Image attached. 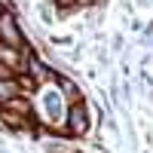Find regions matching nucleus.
Here are the masks:
<instances>
[{
  "mask_svg": "<svg viewBox=\"0 0 153 153\" xmlns=\"http://www.w3.org/2000/svg\"><path fill=\"white\" fill-rule=\"evenodd\" d=\"M0 40L9 49H22L25 46V37H22L19 25H16V19H12L9 12H0Z\"/></svg>",
  "mask_w": 153,
  "mask_h": 153,
  "instance_id": "nucleus-1",
  "label": "nucleus"
},
{
  "mask_svg": "<svg viewBox=\"0 0 153 153\" xmlns=\"http://www.w3.org/2000/svg\"><path fill=\"white\" fill-rule=\"evenodd\" d=\"M22 95V83H16L12 76H6V80H0V107L9 104L12 98H19Z\"/></svg>",
  "mask_w": 153,
  "mask_h": 153,
  "instance_id": "nucleus-2",
  "label": "nucleus"
},
{
  "mask_svg": "<svg viewBox=\"0 0 153 153\" xmlns=\"http://www.w3.org/2000/svg\"><path fill=\"white\" fill-rule=\"evenodd\" d=\"M71 132H74V135H83V132H86V113H83L80 104L71 107Z\"/></svg>",
  "mask_w": 153,
  "mask_h": 153,
  "instance_id": "nucleus-3",
  "label": "nucleus"
}]
</instances>
